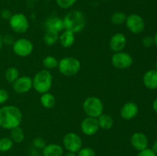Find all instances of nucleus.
Here are the masks:
<instances>
[{"instance_id":"a878e982","label":"nucleus","mask_w":157,"mask_h":156,"mask_svg":"<svg viewBox=\"0 0 157 156\" xmlns=\"http://www.w3.org/2000/svg\"><path fill=\"white\" fill-rule=\"evenodd\" d=\"M127 15L123 12H116L111 15L110 17V21L112 24L115 25H121L123 24H125L126 19H127Z\"/></svg>"},{"instance_id":"473e14b6","label":"nucleus","mask_w":157,"mask_h":156,"mask_svg":"<svg viewBox=\"0 0 157 156\" xmlns=\"http://www.w3.org/2000/svg\"><path fill=\"white\" fill-rule=\"evenodd\" d=\"M12 15H13V14L11 12V10H9V9H2V10L1 11V12H0V15H1L2 18L4 20H6V21H9Z\"/></svg>"},{"instance_id":"412c9836","label":"nucleus","mask_w":157,"mask_h":156,"mask_svg":"<svg viewBox=\"0 0 157 156\" xmlns=\"http://www.w3.org/2000/svg\"><path fill=\"white\" fill-rule=\"evenodd\" d=\"M98 121L100 128H102L104 130L110 129L114 125V121H113L112 116H110L108 114H106V113L101 114L98 118Z\"/></svg>"},{"instance_id":"ddd939ff","label":"nucleus","mask_w":157,"mask_h":156,"mask_svg":"<svg viewBox=\"0 0 157 156\" xmlns=\"http://www.w3.org/2000/svg\"><path fill=\"white\" fill-rule=\"evenodd\" d=\"M127 44V39L125 35L121 32H117L112 35L109 41V47L113 52L123 51Z\"/></svg>"},{"instance_id":"ea45409f","label":"nucleus","mask_w":157,"mask_h":156,"mask_svg":"<svg viewBox=\"0 0 157 156\" xmlns=\"http://www.w3.org/2000/svg\"><path fill=\"white\" fill-rule=\"evenodd\" d=\"M153 39H154V44L157 47V34L155 35V37L153 38Z\"/></svg>"},{"instance_id":"6e6552de","label":"nucleus","mask_w":157,"mask_h":156,"mask_svg":"<svg viewBox=\"0 0 157 156\" xmlns=\"http://www.w3.org/2000/svg\"><path fill=\"white\" fill-rule=\"evenodd\" d=\"M111 64L115 68L125 70L130 68L133 64V58L129 53L120 51L113 53L111 57Z\"/></svg>"},{"instance_id":"c9c22d12","label":"nucleus","mask_w":157,"mask_h":156,"mask_svg":"<svg viewBox=\"0 0 157 156\" xmlns=\"http://www.w3.org/2000/svg\"><path fill=\"white\" fill-rule=\"evenodd\" d=\"M151 149L153 150V151H154V152L157 154V141H156V142H155L154 143H153V147H152Z\"/></svg>"},{"instance_id":"f8f14e48","label":"nucleus","mask_w":157,"mask_h":156,"mask_svg":"<svg viewBox=\"0 0 157 156\" xmlns=\"http://www.w3.org/2000/svg\"><path fill=\"white\" fill-rule=\"evenodd\" d=\"M100 129L98 118L87 116L81 123V130L83 134L87 136H92L96 134Z\"/></svg>"},{"instance_id":"f3484780","label":"nucleus","mask_w":157,"mask_h":156,"mask_svg":"<svg viewBox=\"0 0 157 156\" xmlns=\"http://www.w3.org/2000/svg\"><path fill=\"white\" fill-rule=\"evenodd\" d=\"M144 86L150 90L157 89V70H150L146 72L143 77Z\"/></svg>"},{"instance_id":"9b49d317","label":"nucleus","mask_w":157,"mask_h":156,"mask_svg":"<svg viewBox=\"0 0 157 156\" xmlns=\"http://www.w3.org/2000/svg\"><path fill=\"white\" fill-rule=\"evenodd\" d=\"M12 88L14 91L18 94L29 93L33 88L32 78L29 76H20L12 84Z\"/></svg>"},{"instance_id":"423d86ee","label":"nucleus","mask_w":157,"mask_h":156,"mask_svg":"<svg viewBox=\"0 0 157 156\" xmlns=\"http://www.w3.org/2000/svg\"><path fill=\"white\" fill-rule=\"evenodd\" d=\"M9 27L15 33L25 34L29 29V21L23 13H15L9 20Z\"/></svg>"},{"instance_id":"f704fd0d","label":"nucleus","mask_w":157,"mask_h":156,"mask_svg":"<svg viewBox=\"0 0 157 156\" xmlns=\"http://www.w3.org/2000/svg\"><path fill=\"white\" fill-rule=\"evenodd\" d=\"M3 38V43L4 44H6V45H12L15 41V39H14L13 37L11 35H6L4 36H2Z\"/></svg>"},{"instance_id":"39448f33","label":"nucleus","mask_w":157,"mask_h":156,"mask_svg":"<svg viewBox=\"0 0 157 156\" xmlns=\"http://www.w3.org/2000/svg\"><path fill=\"white\" fill-rule=\"evenodd\" d=\"M81 67V64L80 61L74 57H65L61 58L58 66L60 73L65 76H72L78 74Z\"/></svg>"},{"instance_id":"58836bf2","label":"nucleus","mask_w":157,"mask_h":156,"mask_svg":"<svg viewBox=\"0 0 157 156\" xmlns=\"http://www.w3.org/2000/svg\"><path fill=\"white\" fill-rule=\"evenodd\" d=\"M64 156H78V154H77V153L69 152V151H67V152L66 153Z\"/></svg>"},{"instance_id":"2eb2a0df","label":"nucleus","mask_w":157,"mask_h":156,"mask_svg":"<svg viewBox=\"0 0 157 156\" xmlns=\"http://www.w3.org/2000/svg\"><path fill=\"white\" fill-rule=\"evenodd\" d=\"M131 145L137 151H140L148 148L149 141L147 136L143 132H135L130 138Z\"/></svg>"},{"instance_id":"4468645a","label":"nucleus","mask_w":157,"mask_h":156,"mask_svg":"<svg viewBox=\"0 0 157 156\" xmlns=\"http://www.w3.org/2000/svg\"><path fill=\"white\" fill-rule=\"evenodd\" d=\"M139 107L137 104L133 102H127L122 106L120 111L121 118L125 120H131L137 116Z\"/></svg>"},{"instance_id":"f03ea898","label":"nucleus","mask_w":157,"mask_h":156,"mask_svg":"<svg viewBox=\"0 0 157 156\" xmlns=\"http://www.w3.org/2000/svg\"><path fill=\"white\" fill-rule=\"evenodd\" d=\"M64 30L73 33L82 32L86 26V18L84 13L80 10H72L67 12L63 18Z\"/></svg>"},{"instance_id":"b1692460","label":"nucleus","mask_w":157,"mask_h":156,"mask_svg":"<svg viewBox=\"0 0 157 156\" xmlns=\"http://www.w3.org/2000/svg\"><path fill=\"white\" fill-rule=\"evenodd\" d=\"M19 76V70L15 67H9L5 72V79L9 84H13Z\"/></svg>"},{"instance_id":"a19ab883","label":"nucleus","mask_w":157,"mask_h":156,"mask_svg":"<svg viewBox=\"0 0 157 156\" xmlns=\"http://www.w3.org/2000/svg\"><path fill=\"white\" fill-rule=\"evenodd\" d=\"M156 70H157V61H156Z\"/></svg>"},{"instance_id":"7c9ffc66","label":"nucleus","mask_w":157,"mask_h":156,"mask_svg":"<svg viewBox=\"0 0 157 156\" xmlns=\"http://www.w3.org/2000/svg\"><path fill=\"white\" fill-rule=\"evenodd\" d=\"M9 98V92L6 89H0V105L5 104Z\"/></svg>"},{"instance_id":"393cba45","label":"nucleus","mask_w":157,"mask_h":156,"mask_svg":"<svg viewBox=\"0 0 157 156\" xmlns=\"http://www.w3.org/2000/svg\"><path fill=\"white\" fill-rule=\"evenodd\" d=\"M58 63H59V61L55 57L52 56V55L46 56L42 60V64L44 66V69L48 70L58 68Z\"/></svg>"},{"instance_id":"7ed1b4c3","label":"nucleus","mask_w":157,"mask_h":156,"mask_svg":"<svg viewBox=\"0 0 157 156\" xmlns=\"http://www.w3.org/2000/svg\"><path fill=\"white\" fill-rule=\"evenodd\" d=\"M33 89L37 93H42L49 92L53 84V75L50 70L43 69L39 70L32 78Z\"/></svg>"},{"instance_id":"dca6fc26","label":"nucleus","mask_w":157,"mask_h":156,"mask_svg":"<svg viewBox=\"0 0 157 156\" xmlns=\"http://www.w3.org/2000/svg\"><path fill=\"white\" fill-rule=\"evenodd\" d=\"M44 28L46 31H52L60 34L64 30L63 18L58 16L49 17L44 22Z\"/></svg>"},{"instance_id":"72a5a7b5","label":"nucleus","mask_w":157,"mask_h":156,"mask_svg":"<svg viewBox=\"0 0 157 156\" xmlns=\"http://www.w3.org/2000/svg\"><path fill=\"white\" fill-rule=\"evenodd\" d=\"M137 156H157V154L151 148H146V149L143 150V151H139Z\"/></svg>"},{"instance_id":"0eeeda50","label":"nucleus","mask_w":157,"mask_h":156,"mask_svg":"<svg viewBox=\"0 0 157 156\" xmlns=\"http://www.w3.org/2000/svg\"><path fill=\"white\" fill-rule=\"evenodd\" d=\"M12 46L14 54L20 58L29 57L34 50L33 43L25 38H20L15 40Z\"/></svg>"},{"instance_id":"4be33fe9","label":"nucleus","mask_w":157,"mask_h":156,"mask_svg":"<svg viewBox=\"0 0 157 156\" xmlns=\"http://www.w3.org/2000/svg\"><path fill=\"white\" fill-rule=\"evenodd\" d=\"M10 138L14 143H21L25 139L24 130L20 126L12 128L10 130Z\"/></svg>"},{"instance_id":"a211bd4d","label":"nucleus","mask_w":157,"mask_h":156,"mask_svg":"<svg viewBox=\"0 0 157 156\" xmlns=\"http://www.w3.org/2000/svg\"><path fill=\"white\" fill-rule=\"evenodd\" d=\"M58 42L64 48L72 47L75 42V34L68 30H64L59 35Z\"/></svg>"},{"instance_id":"cd10ccee","label":"nucleus","mask_w":157,"mask_h":156,"mask_svg":"<svg viewBox=\"0 0 157 156\" xmlns=\"http://www.w3.org/2000/svg\"><path fill=\"white\" fill-rule=\"evenodd\" d=\"M78 0H55L58 7L62 9H68L71 8Z\"/></svg>"},{"instance_id":"2f4dec72","label":"nucleus","mask_w":157,"mask_h":156,"mask_svg":"<svg viewBox=\"0 0 157 156\" xmlns=\"http://www.w3.org/2000/svg\"><path fill=\"white\" fill-rule=\"evenodd\" d=\"M142 44L144 47L149 48V47H151L154 44V39L150 36H146L143 38Z\"/></svg>"},{"instance_id":"f257e3e1","label":"nucleus","mask_w":157,"mask_h":156,"mask_svg":"<svg viewBox=\"0 0 157 156\" xmlns=\"http://www.w3.org/2000/svg\"><path fill=\"white\" fill-rule=\"evenodd\" d=\"M22 119V113L18 107L12 105H6L0 108L1 128L11 130L15 127L20 126Z\"/></svg>"},{"instance_id":"9d476101","label":"nucleus","mask_w":157,"mask_h":156,"mask_svg":"<svg viewBox=\"0 0 157 156\" xmlns=\"http://www.w3.org/2000/svg\"><path fill=\"white\" fill-rule=\"evenodd\" d=\"M125 24L127 29L134 35L140 34L145 28V21L144 18L137 14H130L127 15Z\"/></svg>"},{"instance_id":"20e7f679","label":"nucleus","mask_w":157,"mask_h":156,"mask_svg":"<svg viewBox=\"0 0 157 156\" xmlns=\"http://www.w3.org/2000/svg\"><path fill=\"white\" fill-rule=\"evenodd\" d=\"M104 102L98 96H88L83 102V110L89 117L98 118L104 113Z\"/></svg>"},{"instance_id":"e433bc0d","label":"nucleus","mask_w":157,"mask_h":156,"mask_svg":"<svg viewBox=\"0 0 157 156\" xmlns=\"http://www.w3.org/2000/svg\"><path fill=\"white\" fill-rule=\"evenodd\" d=\"M153 110H154V111L157 113V98L156 99H155L154 102H153Z\"/></svg>"},{"instance_id":"c756f323","label":"nucleus","mask_w":157,"mask_h":156,"mask_svg":"<svg viewBox=\"0 0 157 156\" xmlns=\"http://www.w3.org/2000/svg\"><path fill=\"white\" fill-rule=\"evenodd\" d=\"M32 144H33L35 148H38V149H41V150H42L43 148L45 147V145H47V144H46V142L44 141V139L41 137H37L35 138V139H34L33 142H32Z\"/></svg>"},{"instance_id":"c85d7f7f","label":"nucleus","mask_w":157,"mask_h":156,"mask_svg":"<svg viewBox=\"0 0 157 156\" xmlns=\"http://www.w3.org/2000/svg\"><path fill=\"white\" fill-rule=\"evenodd\" d=\"M77 154L78 156H96V151L90 147H82Z\"/></svg>"},{"instance_id":"79ce46f5","label":"nucleus","mask_w":157,"mask_h":156,"mask_svg":"<svg viewBox=\"0 0 157 156\" xmlns=\"http://www.w3.org/2000/svg\"><path fill=\"white\" fill-rule=\"evenodd\" d=\"M38 156H43V155H38Z\"/></svg>"},{"instance_id":"bb28decb","label":"nucleus","mask_w":157,"mask_h":156,"mask_svg":"<svg viewBox=\"0 0 157 156\" xmlns=\"http://www.w3.org/2000/svg\"><path fill=\"white\" fill-rule=\"evenodd\" d=\"M14 145L13 141L10 137H4L0 139V151L7 152L10 151Z\"/></svg>"},{"instance_id":"4c0bfd02","label":"nucleus","mask_w":157,"mask_h":156,"mask_svg":"<svg viewBox=\"0 0 157 156\" xmlns=\"http://www.w3.org/2000/svg\"><path fill=\"white\" fill-rule=\"evenodd\" d=\"M3 45H4V43H3V38L2 35L0 34V50H2V48L3 47Z\"/></svg>"},{"instance_id":"1a4fd4ad","label":"nucleus","mask_w":157,"mask_h":156,"mask_svg":"<svg viewBox=\"0 0 157 156\" xmlns=\"http://www.w3.org/2000/svg\"><path fill=\"white\" fill-rule=\"evenodd\" d=\"M63 148L69 152L77 153L83 145L81 136L75 132H67L63 138Z\"/></svg>"},{"instance_id":"5701e85b","label":"nucleus","mask_w":157,"mask_h":156,"mask_svg":"<svg viewBox=\"0 0 157 156\" xmlns=\"http://www.w3.org/2000/svg\"><path fill=\"white\" fill-rule=\"evenodd\" d=\"M59 35L60 34L57 33V32H52V31H46L44 35V37H43L44 44L48 46L54 45L57 42H58Z\"/></svg>"},{"instance_id":"6ab92c4d","label":"nucleus","mask_w":157,"mask_h":156,"mask_svg":"<svg viewBox=\"0 0 157 156\" xmlns=\"http://www.w3.org/2000/svg\"><path fill=\"white\" fill-rule=\"evenodd\" d=\"M64 153V148L55 143L48 144L42 149L43 156H63Z\"/></svg>"},{"instance_id":"aec40b11","label":"nucleus","mask_w":157,"mask_h":156,"mask_svg":"<svg viewBox=\"0 0 157 156\" xmlns=\"http://www.w3.org/2000/svg\"><path fill=\"white\" fill-rule=\"evenodd\" d=\"M40 102L44 108L50 110L52 109L56 104V98L50 92H47L41 94Z\"/></svg>"}]
</instances>
